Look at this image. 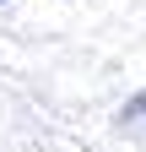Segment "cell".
I'll return each instance as SVG.
<instances>
[{
  "mask_svg": "<svg viewBox=\"0 0 146 152\" xmlns=\"http://www.w3.org/2000/svg\"><path fill=\"white\" fill-rule=\"evenodd\" d=\"M135 114H146V92H141V98H130V103H124V120H135Z\"/></svg>",
  "mask_w": 146,
  "mask_h": 152,
  "instance_id": "6da1fadb",
  "label": "cell"
}]
</instances>
